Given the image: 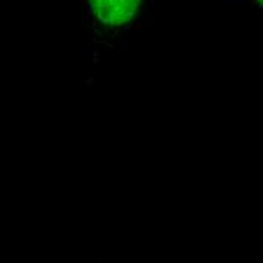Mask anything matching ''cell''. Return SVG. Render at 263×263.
I'll return each mask as SVG.
<instances>
[{"mask_svg":"<svg viewBox=\"0 0 263 263\" xmlns=\"http://www.w3.org/2000/svg\"><path fill=\"white\" fill-rule=\"evenodd\" d=\"M151 0H85L86 23L95 52L100 55L123 47L130 39Z\"/></svg>","mask_w":263,"mask_h":263,"instance_id":"obj_1","label":"cell"},{"mask_svg":"<svg viewBox=\"0 0 263 263\" xmlns=\"http://www.w3.org/2000/svg\"><path fill=\"white\" fill-rule=\"evenodd\" d=\"M236 2L246 5L254 14H257V12L260 14V12H262V2L263 0H236Z\"/></svg>","mask_w":263,"mask_h":263,"instance_id":"obj_2","label":"cell"}]
</instances>
